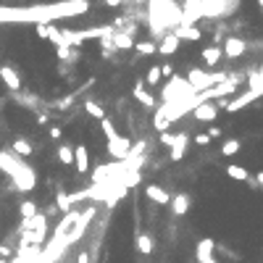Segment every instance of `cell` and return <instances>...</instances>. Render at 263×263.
I'll list each match as a JSON object with an SVG mask.
<instances>
[{"mask_svg": "<svg viewBox=\"0 0 263 263\" xmlns=\"http://www.w3.org/2000/svg\"><path fill=\"white\" fill-rule=\"evenodd\" d=\"M92 8L87 0H69V3H55V6H35V8H0V21H35L37 24H50L55 19H69V16H84Z\"/></svg>", "mask_w": 263, "mask_h": 263, "instance_id": "6da1fadb", "label": "cell"}, {"mask_svg": "<svg viewBox=\"0 0 263 263\" xmlns=\"http://www.w3.org/2000/svg\"><path fill=\"white\" fill-rule=\"evenodd\" d=\"M182 24V6L179 3H171V0H153L148 3V26H150V35H153V42H161L168 32Z\"/></svg>", "mask_w": 263, "mask_h": 263, "instance_id": "7a4b0ae2", "label": "cell"}, {"mask_svg": "<svg viewBox=\"0 0 263 263\" xmlns=\"http://www.w3.org/2000/svg\"><path fill=\"white\" fill-rule=\"evenodd\" d=\"M229 79V74H219V71H206V69H190L187 71V84L192 87L195 95H200V92H206L216 84H224Z\"/></svg>", "mask_w": 263, "mask_h": 263, "instance_id": "3957f363", "label": "cell"}, {"mask_svg": "<svg viewBox=\"0 0 263 263\" xmlns=\"http://www.w3.org/2000/svg\"><path fill=\"white\" fill-rule=\"evenodd\" d=\"M190 98H195L192 87L187 84V79H179V76H171L163 90H161V100L163 105H177V103H187Z\"/></svg>", "mask_w": 263, "mask_h": 263, "instance_id": "277c9868", "label": "cell"}, {"mask_svg": "<svg viewBox=\"0 0 263 263\" xmlns=\"http://www.w3.org/2000/svg\"><path fill=\"white\" fill-rule=\"evenodd\" d=\"M235 8H240L237 0H229V3H221V0H197V11L203 19H216V16H231Z\"/></svg>", "mask_w": 263, "mask_h": 263, "instance_id": "5b68a950", "label": "cell"}, {"mask_svg": "<svg viewBox=\"0 0 263 263\" xmlns=\"http://www.w3.org/2000/svg\"><path fill=\"white\" fill-rule=\"evenodd\" d=\"M95 213H98V208H95V206H90V208L79 211V216H76L74 226L69 229V235H66V245H69V247H71L74 242H79V240L84 237V231L90 229V221L95 219Z\"/></svg>", "mask_w": 263, "mask_h": 263, "instance_id": "8992f818", "label": "cell"}, {"mask_svg": "<svg viewBox=\"0 0 263 263\" xmlns=\"http://www.w3.org/2000/svg\"><path fill=\"white\" fill-rule=\"evenodd\" d=\"M11 179H13V184H16V190H21V192H29V190L37 187V171H35L32 166H26V163Z\"/></svg>", "mask_w": 263, "mask_h": 263, "instance_id": "52a82bcc", "label": "cell"}, {"mask_svg": "<svg viewBox=\"0 0 263 263\" xmlns=\"http://www.w3.org/2000/svg\"><path fill=\"white\" fill-rule=\"evenodd\" d=\"M132 145H134V142L129 140V137H121V134H119L113 142H108V156H111V158H116V161L121 163V161H127V158H129Z\"/></svg>", "mask_w": 263, "mask_h": 263, "instance_id": "ba28073f", "label": "cell"}, {"mask_svg": "<svg viewBox=\"0 0 263 263\" xmlns=\"http://www.w3.org/2000/svg\"><path fill=\"white\" fill-rule=\"evenodd\" d=\"M190 140H192V137H190L187 132H179V134H174V142H171V148H168V158H171L174 163H179L184 156H187Z\"/></svg>", "mask_w": 263, "mask_h": 263, "instance_id": "9c48e42d", "label": "cell"}, {"mask_svg": "<svg viewBox=\"0 0 263 263\" xmlns=\"http://www.w3.org/2000/svg\"><path fill=\"white\" fill-rule=\"evenodd\" d=\"M221 53H224V58H242L245 53H247V42L242 40V37H224V48H221Z\"/></svg>", "mask_w": 263, "mask_h": 263, "instance_id": "30bf717a", "label": "cell"}, {"mask_svg": "<svg viewBox=\"0 0 263 263\" xmlns=\"http://www.w3.org/2000/svg\"><path fill=\"white\" fill-rule=\"evenodd\" d=\"M24 166V158H19L13 150H0V171H6L8 177H13Z\"/></svg>", "mask_w": 263, "mask_h": 263, "instance_id": "8fae6325", "label": "cell"}, {"mask_svg": "<svg viewBox=\"0 0 263 263\" xmlns=\"http://www.w3.org/2000/svg\"><path fill=\"white\" fill-rule=\"evenodd\" d=\"M213 253H216V242H213L211 237H203V240L197 242V247H195L197 263H219Z\"/></svg>", "mask_w": 263, "mask_h": 263, "instance_id": "7c38bea8", "label": "cell"}, {"mask_svg": "<svg viewBox=\"0 0 263 263\" xmlns=\"http://www.w3.org/2000/svg\"><path fill=\"white\" fill-rule=\"evenodd\" d=\"M219 103H200L195 111H192V116L197 119V121H203V124H213L216 121V116H219Z\"/></svg>", "mask_w": 263, "mask_h": 263, "instance_id": "4fadbf2b", "label": "cell"}, {"mask_svg": "<svg viewBox=\"0 0 263 263\" xmlns=\"http://www.w3.org/2000/svg\"><path fill=\"white\" fill-rule=\"evenodd\" d=\"M0 79H3V84L11 90V92H21V76L19 71L13 69V66H0Z\"/></svg>", "mask_w": 263, "mask_h": 263, "instance_id": "5bb4252c", "label": "cell"}, {"mask_svg": "<svg viewBox=\"0 0 263 263\" xmlns=\"http://www.w3.org/2000/svg\"><path fill=\"white\" fill-rule=\"evenodd\" d=\"M145 195H148L150 203H156V206H171V195H168L163 187H158V184H148Z\"/></svg>", "mask_w": 263, "mask_h": 263, "instance_id": "9a60e30c", "label": "cell"}, {"mask_svg": "<svg viewBox=\"0 0 263 263\" xmlns=\"http://www.w3.org/2000/svg\"><path fill=\"white\" fill-rule=\"evenodd\" d=\"M74 168H76V174H87V171H90V153H87V145H76V148H74Z\"/></svg>", "mask_w": 263, "mask_h": 263, "instance_id": "2e32d148", "label": "cell"}, {"mask_svg": "<svg viewBox=\"0 0 263 263\" xmlns=\"http://www.w3.org/2000/svg\"><path fill=\"white\" fill-rule=\"evenodd\" d=\"M190 203H192V200H190L187 192H177V195H171V213L177 216V219H179V216H187Z\"/></svg>", "mask_w": 263, "mask_h": 263, "instance_id": "e0dca14e", "label": "cell"}, {"mask_svg": "<svg viewBox=\"0 0 263 263\" xmlns=\"http://www.w3.org/2000/svg\"><path fill=\"white\" fill-rule=\"evenodd\" d=\"M174 35L179 37V42H182V40H187V42H197L200 37H203V32H200V26H197V24H192V26L179 24V26L174 29Z\"/></svg>", "mask_w": 263, "mask_h": 263, "instance_id": "ac0fdd59", "label": "cell"}, {"mask_svg": "<svg viewBox=\"0 0 263 263\" xmlns=\"http://www.w3.org/2000/svg\"><path fill=\"white\" fill-rule=\"evenodd\" d=\"M111 45L119 50H134V40L129 32H119V29H113L111 32Z\"/></svg>", "mask_w": 263, "mask_h": 263, "instance_id": "d6986e66", "label": "cell"}, {"mask_svg": "<svg viewBox=\"0 0 263 263\" xmlns=\"http://www.w3.org/2000/svg\"><path fill=\"white\" fill-rule=\"evenodd\" d=\"M132 95H134V100L140 103V105H145V108H156V98H153L150 92L145 90V82H137L134 90H132Z\"/></svg>", "mask_w": 263, "mask_h": 263, "instance_id": "ffe728a7", "label": "cell"}, {"mask_svg": "<svg viewBox=\"0 0 263 263\" xmlns=\"http://www.w3.org/2000/svg\"><path fill=\"white\" fill-rule=\"evenodd\" d=\"M177 50H179V37H177L174 32H168V35L158 42V53L168 58V55H174Z\"/></svg>", "mask_w": 263, "mask_h": 263, "instance_id": "44dd1931", "label": "cell"}, {"mask_svg": "<svg viewBox=\"0 0 263 263\" xmlns=\"http://www.w3.org/2000/svg\"><path fill=\"white\" fill-rule=\"evenodd\" d=\"M221 48H219V45H208V48H203V50H200V58H203V64L206 66H216V64H219V61H221Z\"/></svg>", "mask_w": 263, "mask_h": 263, "instance_id": "7402d4cb", "label": "cell"}, {"mask_svg": "<svg viewBox=\"0 0 263 263\" xmlns=\"http://www.w3.org/2000/svg\"><path fill=\"white\" fill-rule=\"evenodd\" d=\"M226 177L235 179V182H250V171H247L245 166H240V163H229L226 166Z\"/></svg>", "mask_w": 263, "mask_h": 263, "instance_id": "603a6c76", "label": "cell"}, {"mask_svg": "<svg viewBox=\"0 0 263 263\" xmlns=\"http://www.w3.org/2000/svg\"><path fill=\"white\" fill-rule=\"evenodd\" d=\"M11 150L16 153L19 158H26V156H32V142H29L26 137H16V140H13V145H11Z\"/></svg>", "mask_w": 263, "mask_h": 263, "instance_id": "cb8c5ba5", "label": "cell"}, {"mask_svg": "<svg viewBox=\"0 0 263 263\" xmlns=\"http://www.w3.org/2000/svg\"><path fill=\"white\" fill-rule=\"evenodd\" d=\"M134 245H137V253H140V255H150V253H153V237L145 235V231H140V235H137Z\"/></svg>", "mask_w": 263, "mask_h": 263, "instance_id": "d4e9b609", "label": "cell"}, {"mask_svg": "<svg viewBox=\"0 0 263 263\" xmlns=\"http://www.w3.org/2000/svg\"><path fill=\"white\" fill-rule=\"evenodd\" d=\"M134 53L137 55H156L158 53V42H153V40H142V42H134Z\"/></svg>", "mask_w": 263, "mask_h": 263, "instance_id": "484cf974", "label": "cell"}, {"mask_svg": "<svg viewBox=\"0 0 263 263\" xmlns=\"http://www.w3.org/2000/svg\"><path fill=\"white\" fill-rule=\"evenodd\" d=\"M240 148H242V142L237 140V137H229V140H224V145H221V156L231 158V156H237V153H240Z\"/></svg>", "mask_w": 263, "mask_h": 263, "instance_id": "4316f807", "label": "cell"}, {"mask_svg": "<svg viewBox=\"0 0 263 263\" xmlns=\"http://www.w3.org/2000/svg\"><path fill=\"white\" fill-rule=\"evenodd\" d=\"M19 213H21V221H29V219H35V216H37V203H35V200H21V206H19Z\"/></svg>", "mask_w": 263, "mask_h": 263, "instance_id": "83f0119b", "label": "cell"}, {"mask_svg": "<svg viewBox=\"0 0 263 263\" xmlns=\"http://www.w3.org/2000/svg\"><path fill=\"white\" fill-rule=\"evenodd\" d=\"M84 111H87L92 119H98V121H103V119H105V108H103L100 103H95L92 98H90V100H84Z\"/></svg>", "mask_w": 263, "mask_h": 263, "instance_id": "f1b7e54d", "label": "cell"}, {"mask_svg": "<svg viewBox=\"0 0 263 263\" xmlns=\"http://www.w3.org/2000/svg\"><path fill=\"white\" fill-rule=\"evenodd\" d=\"M100 129H103V134H105V140H108V142H113L116 137H119V129H116V124H113L111 119H108V116L100 121Z\"/></svg>", "mask_w": 263, "mask_h": 263, "instance_id": "f546056e", "label": "cell"}, {"mask_svg": "<svg viewBox=\"0 0 263 263\" xmlns=\"http://www.w3.org/2000/svg\"><path fill=\"white\" fill-rule=\"evenodd\" d=\"M58 161L64 166H74V148L71 145H58Z\"/></svg>", "mask_w": 263, "mask_h": 263, "instance_id": "4dcf8cb0", "label": "cell"}, {"mask_svg": "<svg viewBox=\"0 0 263 263\" xmlns=\"http://www.w3.org/2000/svg\"><path fill=\"white\" fill-rule=\"evenodd\" d=\"M163 79V74H161V66L156 64V66H150L148 69V74H145V84L148 87H158V82Z\"/></svg>", "mask_w": 263, "mask_h": 263, "instance_id": "1f68e13d", "label": "cell"}, {"mask_svg": "<svg viewBox=\"0 0 263 263\" xmlns=\"http://www.w3.org/2000/svg\"><path fill=\"white\" fill-rule=\"evenodd\" d=\"M153 127H156V129L163 134V132H168V127H171V124H168V119H166L161 111H156V113H153Z\"/></svg>", "mask_w": 263, "mask_h": 263, "instance_id": "d6a6232c", "label": "cell"}, {"mask_svg": "<svg viewBox=\"0 0 263 263\" xmlns=\"http://www.w3.org/2000/svg\"><path fill=\"white\" fill-rule=\"evenodd\" d=\"M55 200H58V211H64V216H66L69 211H74V208H71L74 203H71V195H69V192H58Z\"/></svg>", "mask_w": 263, "mask_h": 263, "instance_id": "836d02e7", "label": "cell"}, {"mask_svg": "<svg viewBox=\"0 0 263 263\" xmlns=\"http://www.w3.org/2000/svg\"><path fill=\"white\" fill-rule=\"evenodd\" d=\"M192 142H195L197 148H206V145H211V137H208V132H197V134L192 137Z\"/></svg>", "mask_w": 263, "mask_h": 263, "instance_id": "e575fe53", "label": "cell"}, {"mask_svg": "<svg viewBox=\"0 0 263 263\" xmlns=\"http://www.w3.org/2000/svg\"><path fill=\"white\" fill-rule=\"evenodd\" d=\"M35 29H37V37H42V40L50 37V24H37Z\"/></svg>", "mask_w": 263, "mask_h": 263, "instance_id": "d590c367", "label": "cell"}, {"mask_svg": "<svg viewBox=\"0 0 263 263\" xmlns=\"http://www.w3.org/2000/svg\"><path fill=\"white\" fill-rule=\"evenodd\" d=\"M50 140H61V137H64V129H61V127H50Z\"/></svg>", "mask_w": 263, "mask_h": 263, "instance_id": "8d00e7d4", "label": "cell"}, {"mask_svg": "<svg viewBox=\"0 0 263 263\" xmlns=\"http://www.w3.org/2000/svg\"><path fill=\"white\" fill-rule=\"evenodd\" d=\"M161 142L171 148V142H174V134H171V132H163V134H161Z\"/></svg>", "mask_w": 263, "mask_h": 263, "instance_id": "74e56055", "label": "cell"}, {"mask_svg": "<svg viewBox=\"0 0 263 263\" xmlns=\"http://www.w3.org/2000/svg\"><path fill=\"white\" fill-rule=\"evenodd\" d=\"M208 137H211V140H213V137H221V129H219V127H211Z\"/></svg>", "mask_w": 263, "mask_h": 263, "instance_id": "f35d334b", "label": "cell"}, {"mask_svg": "<svg viewBox=\"0 0 263 263\" xmlns=\"http://www.w3.org/2000/svg\"><path fill=\"white\" fill-rule=\"evenodd\" d=\"M76 263H90V255H87V253H79V255H76Z\"/></svg>", "mask_w": 263, "mask_h": 263, "instance_id": "ab89813d", "label": "cell"}, {"mask_svg": "<svg viewBox=\"0 0 263 263\" xmlns=\"http://www.w3.org/2000/svg\"><path fill=\"white\" fill-rule=\"evenodd\" d=\"M255 182H258L260 187H263V171H258V174H255Z\"/></svg>", "mask_w": 263, "mask_h": 263, "instance_id": "60d3db41", "label": "cell"}, {"mask_svg": "<svg viewBox=\"0 0 263 263\" xmlns=\"http://www.w3.org/2000/svg\"><path fill=\"white\" fill-rule=\"evenodd\" d=\"M258 8H260V11H263V0H260V3H258Z\"/></svg>", "mask_w": 263, "mask_h": 263, "instance_id": "b9f144b4", "label": "cell"}]
</instances>
